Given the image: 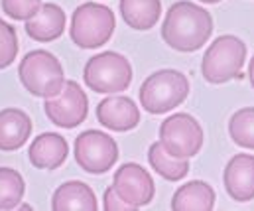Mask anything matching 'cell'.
<instances>
[{"label":"cell","instance_id":"obj_1","mask_svg":"<svg viewBox=\"0 0 254 211\" xmlns=\"http://www.w3.org/2000/svg\"><path fill=\"white\" fill-rule=\"evenodd\" d=\"M213 34V18L211 14L188 0H180L170 6L164 26L162 38L164 42L178 52H195L203 48Z\"/></svg>","mask_w":254,"mask_h":211},{"label":"cell","instance_id":"obj_2","mask_svg":"<svg viewBox=\"0 0 254 211\" xmlns=\"http://www.w3.org/2000/svg\"><path fill=\"white\" fill-rule=\"evenodd\" d=\"M115 26L117 20L109 6L97 2H85L71 16L69 36L79 48L95 50L113 38Z\"/></svg>","mask_w":254,"mask_h":211},{"label":"cell","instance_id":"obj_3","mask_svg":"<svg viewBox=\"0 0 254 211\" xmlns=\"http://www.w3.org/2000/svg\"><path fill=\"white\" fill-rule=\"evenodd\" d=\"M18 77L32 95L44 99L56 97L65 85L64 68L60 60L46 50H34L26 58H22Z\"/></svg>","mask_w":254,"mask_h":211},{"label":"cell","instance_id":"obj_4","mask_svg":"<svg viewBox=\"0 0 254 211\" xmlns=\"http://www.w3.org/2000/svg\"><path fill=\"white\" fill-rule=\"evenodd\" d=\"M190 81L176 70H160L152 73L140 87V103L152 115H164L186 101Z\"/></svg>","mask_w":254,"mask_h":211},{"label":"cell","instance_id":"obj_5","mask_svg":"<svg viewBox=\"0 0 254 211\" xmlns=\"http://www.w3.org/2000/svg\"><path fill=\"white\" fill-rule=\"evenodd\" d=\"M247 60V46L237 36L217 38L205 52L201 62V73L205 81L213 85L227 83L241 75Z\"/></svg>","mask_w":254,"mask_h":211},{"label":"cell","instance_id":"obj_6","mask_svg":"<svg viewBox=\"0 0 254 211\" xmlns=\"http://www.w3.org/2000/svg\"><path fill=\"white\" fill-rule=\"evenodd\" d=\"M83 79L95 93H119L132 83V66L117 52H103L85 64Z\"/></svg>","mask_w":254,"mask_h":211},{"label":"cell","instance_id":"obj_7","mask_svg":"<svg viewBox=\"0 0 254 211\" xmlns=\"http://www.w3.org/2000/svg\"><path fill=\"white\" fill-rule=\"evenodd\" d=\"M75 160L89 174H105L119 160L117 141L101 131H85L75 139Z\"/></svg>","mask_w":254,"mask_h":211},{"label":"cell","instance_id":"obj_8","mask_svg":"<svg viewBox=\"0 0 254 211\" xmlns=\"http://www.w3.org/2000/svg\"><path fill=\"white\" fill-rule=\"evenodd\" d=\"M160 142L176 158H191L203 146V131L188 113H176L160 125Z\"/></svg>","mask_w":254,"mask_h":211},{"label":"cell","instance_id":"obj_9","mask_svg":"<svg viewBox=\"0 0 254 211\" xmlns=\"http://www.w3.org/2000/svg\"><path fill=\"white\" fill-rule=\"evenodd\" d=\"M44 109L54 125L62 129H75L87 119L89 101L77 81H65L64 89L56 97L46 99Z\"/></svg>","mask_w":254,"mask_h":211},{"label":"cell","instance_id":"obj_10","mask_svg":"<svg viewBox=\"0 0 254 211\" xmlns=\"http://www.w3.org/2000/svg\"><path fill=\"white\" fill-rule=\"evenodd\" d=\"M113 186H115L117 194L134 208L148 206L156 192L152 176L142 166H138L134 162H128L117 170Z\"/></svg>","mask_w":254,"mask_h":211},{"label":"cell","instance_id":"obj_11","mask_svg":"<svg viewBox=\"0 0 254 211\" xmlns=\"http://www.w3.org/2000/svg\"><path fill=\"white\" fill-rule=\"evenodd\" d=\"M97 121L109 131L127 133L140 123V111L132 99L115 95L103 99L97 105Z\"/></svg>","mask_w":254,"mask_h":211},{"label":"cell","instance_id":"obj_12","mask_svg":"<svg viewBox=\"0 0 254 211\" xmlns=\"http://www.w3.org/2000/svg\"><path fill=\"white\" fill-rule=\"evenodd\" d=\"M223 184L227 194L235 202L254 200V156L237 154L229 160L223 172Z\"/></svg>","mask_w":254,"mask_h":211},{"label":"cell","instance_id":"obj_13","mask_svg":"<svg viewBox=\"0 0 254 211\" xmlns=\"http://www.w3.org/2000/svg\"><path fill=\"white\" fill-rule=\"evenodd\" d=\"M67 154H69V144L58 133H44L36 137L28 150L30 162L40 170L60 168L67 160Z\"/></svg>","mask_w":254,"mask_h":211},{"label":"cell","instance_id":"obj_14","mask_svg":"<svg viewBox=\"0 0 254 211\" xmlns=\"http://www.w3.org/2000/svg\"><path fill=\"white\" fill-rule=\"evenodd\" d=\"M65 30V12L54 2L42 4L36 16L26 20V34L36 42H54Z\"/></svg>","mask_w":254,"mask_h":211},{"label":"cell","instance_id":"obj_15","mask_svg":"<svg viewBox=\"0 0 254 211\" xmlns=\"http://www.w3.org/2000/svg\"><path fill=\"white\" fill-rule=\"evenodd\" d=\"M32 135V121L22 109L0 111V150L12 152L22 148Z\"/></svg>","mask_w":254,"mask_h":211},{"label":"cell","instance_id":"obj_16","mask_svg":"<svg viewBox=\"0 0 254 211\" xmlns=\"http://www.w3.org/2000/svg\"><path fill=\"white\" fill-rule=\"evenodd\" d=\"M95 192L83 182H67L62 184L52 200L54 211H97Z\"/></svg>","mask_w":254,"mask_h":211},{"label":"cell","instance_id":"obj_17","mask_svg":"<svg viewBox=\"0 0 254 211\" xmlns=\"http://www.w3.org/2000/svg\"><path fill=\"white\" fill-rule=\"evenodd\" d=\"M215 208V190L205 182L184 184L172 200L174 211H211Z\"/></svg>","mask_w":254,"mask_h":211},{"label":"cell","instance_id":"obj_18","mask_svg":"<svg viewBox=\"0 0 254 211\" xmlns=\"http://www.w3.org/2000/svg\"><path fill=\"white\" fill-rule=\"evenodd\" d=\"M121 14L130 28L150 30L160 20L162 2L160 0H121Z\"/></svg>","mask_w":254,"mask_h":211},{"label":"cell","instance_id":"obj_19","mask_svg":"<svg viewBox=\"0 0 254 211\" xmlns=\"http://www.w3.org/2000/svg\"><path fill=\"white\" fill-rule=\"evenodd\" d=\"M148 160L150 166L168 182H180L188 176L190 172V162L188 158H176L172 156L162 142H154L148 150Z\"/></svg>","mask_w":254,"mask_h":211},{"label":"cell","instance_id":"obj_20","mask_svg":"<svg viewBox=\"0 0 254 211\" xmlns=\"http://www.w3.org/2000/svg\"><path fill=\"white\" fill-rule=\"evenodd\" d=\"M24 178L14 168H0V210H14L24 198Z\"/></svg>","mask_w":254,"mask_h":211},{"label":"cell","instance_id":"obj_21","mask_svg":"<svg viewBox=\"0 0 254 211\" xmlns=\"http://www.w3.org/2000/svg\"><path fill=\"white\" fill-rule=\"evenodd\" d=\"M229 135L235 144L254 150V107H245L231 117Z\"/></svg>","mask_w":254,"mask_h":211},{"label":"cell","instance_id":"obj_22","mask_svg":"<svg viewBox=\"0 0 254 211\" xmlns=\"http://www.w3.org/2000/svg\"><path fill=\"white\" fill-rule=\"evenodd\" d=\"M18 56V34L16 28L0 18V70L14 64Z\"/></svg>","mask_w":254,"mask_h":211},{"label":"cell","instance_id":"obj_23","mask_svg":"<svg viewBox=\"0 0 254 211\" xmlns=\"http://www.w3.org/2000/svg\"><path fill=\"white\" fill-rule=\"evenodd\" d=\"M42 8V0H2V10L12 20H30Z\"/></svg>","mask_w":254,"mask_h":211},{"label":"cell","instance_id":"obj_24","mask_svg":"<svg viewBox=\"0 0 254 211\" xmlns=\"http://www.w3.org/2000/svg\"><path fill=\"white\" fill-rule=\"evenodd\" d=\"M103 206H105V210L107 211H134V210H138V208H134V206L127 204V202L117 194L115 186L107 188L105 198H103Z\"/></svg>","mask_w":254,"mask_h":211},{"label":"cell","instance_id":"obj_25","mask_svg":"<svg viewBox=\"0 0 254 211\" xmlns=\"http://www.w3.org/2000/svg\"><path fill=\"white\" fill-rule=\"evenodd\" d=\"M249 77H251V83L254 87V58L251 60V66H249Z\"/></svg>","mask_w":254,"mask_h":211},{"label":"cell","instance_id":"obj_26","mask_svg":"<svg viewBox=\"0 0 254 211\" xmlns=\"http://www.w3.org/2000/svg\"><path fill=\"white\" fill-rule=\"evenodd\" d=\"M201 2H205V4H215V2H221V0H201Z\"/></svg>","mask_w":254,"mask_h":211}]
</instances>
